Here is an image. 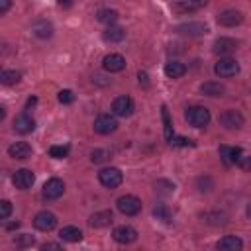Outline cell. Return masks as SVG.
Listing matches in <instances>:
<instances>
[{
  "label": "cell",
  "instance_id": "26",
  "mask_svg": "<svg viewBox=\"0 0 251 251\" xmlns=\"http://www.w3.org/2000/svg\"><path fill=\"white\" fill-rule=\"evenodd\" d=\"M153 216H155L157 220L165 222V224H169V222L173 220V212H171V208H169L167 204H163V202L155 204V208H153Z\"/></svg>",
  "mask_w": 251,
  "mask_h": 251
},
{
  "label": "cell",
  "instance_id": "9",
  "mask_svg": "<svg viewBox=\"0 0 251 251\" xmlns=\"http://www.w3.org/2000/svg\"><path fill=\"white\" fill-rule=\"evenodd\" d=\"M133 110H135V106H133V100L129 98V96H118L114 102H112V112L116 114V116H120V118H127V116H131L133 114Z\"/></svg>",
  "mask_w": 251,
  "mask_h": 251
},
{
  "label": "cell",
  "instance_id": "7",
  "mask_svg": "<svg viewBox=\"0 0 251 251\" xmlns=\"http://www.w3.org/2000/svg\"><path fill=\"white\" fill-rule=\"evenodd\" d=\"M220 124L226 127V129H241L245 120L241 116V112L237 110H226L220 114Z\"/></svg>",
  "mask_w": 251,
  "mask_h": 251
},
{
  "label": "cell",
  "instance_id": "17",
  "mask_svg": "<svg viewBox=\"0 0 251 251\" xmlns=\"http://www.w3.org/2000/svg\"><path fill=\"white\" fill-rule=\"evenodd\" d=\"M218 251H241L243 249V241L237 235H224L218 243H216Z\"/></svg>",
  "mask_w": 251,
  "mask_h": 251
},
{
  "label": "cell",
  "instance_id": "25",
  "mask_svg": "<svg viewBox=\"0 0 251 251\" xmlns=\"http://www.w3.org/2000/svg\"><path fill=\"white\" fill-rule=\"evenodd\" d=\"M96 20L102 22V24H106L110 27V25H114L118 22V12L116 10H110V8H102V10L96 12Z\"/></svg>",
  "mask_w": 251,
  "mask_h": 251
},
{
  "label": "cell",
  "instance_id": "43",
  "mask_svg": "<svg viewBox=\"0 0 251 251\" xmlns=\"http://www.w3.org/2000/svg\"><path fill=\"white\" fill-rule=\"evenodd\" d=\"M35 102H37V100H35V98H29V100H27V104H25V108H31V106H33V104H35Z\"/></svg>",
  "mask_w": 251,
  "mask_h": 251
},
{
  "label": "cell",
  "instance_id": "24",
  "mask_svg": "<svg viewBox=\"0 0 251 251\" xmlns=\"http://www.w3.org/2000/svg\"><path fill=\"white\" fill-rule=\"evenodd\" d=\"M235 41L233 39H229V37H220V39H216V43H214V53H218V55H227V53H231L233 49H235Z\"/></svg>",
  "mask_w": 251,
  "mask_h": 251
},
{
  "label": "cell",
  "instance_id": "41",
  "mask_svg": "<svg viewBox=\"0 0 251 251\" xmlns=\"http://www.w3.org/2000/svg\"><path fill=\"white\" fill-rule=\"evenodd\" d=\"M137 76H139V84H143V86H147V84H149V82H147V73H141V71H139V75H137Z\"/></svg>",
  "mask_w": 251,
  "mask_h": 251
},
{
  "label": "cell",
  "instance_id": "31",
  "mask_svg": "<svg viewBox=\"0 0 251 251\" xmlns=\"http://www.w3.org/2000/svg\"><path fill=\"white\" fill-rule=\"evenodd\" d=\"M202 6H204V2H176V4H173V8L178 12H194V10H200Z\"/></svg>",
  "mask_w": 251,
  "mask_h": 251
},
{
  "label": "cell",
  "instance_id": "36",
  "mask_svg": "<svg viewBox=\"0 0 251 251\" xmlns=\"http://www.w3.org/2000/svg\"><path fill=\"white\" fill-rule=\"evenodd\" d=\"M12 214V204L8 200H2L0 202V220H8Z\"/></svg>",
  "mask_w": 251,
  "mask_h": 251
},
{
  "label": "cell",
  "instance_id": "19",
  "mask_svg": "<svg viewBox=\"0 0 251 251\" xmlns=\"http://www.w3.org/2000/svg\"><path fill=\"white\" fill-rule=\"evenodd\" d=\"M112 220H114L112 210H100L88 218V224H90V227H106L112 224Z\"/></svg>",
  "mask_w": 251,
  "mask_h": 251
},
{
  "label": "cell",
  "instance_id": "20",
  "mask_svg": "<svg viewBox=\"0 0 251 251\" xmlns=\"http://www.w3.org/2000/svg\"><path fill=\"white\" fill-rule=\"evenodd\" d=\"M31 31H33V35L39 37V39H49V37L53 35V24L47 22V20H37V22H33Z\"/></svg>",
  "mask_w": 251,
  "mask_h": 251
},
{
  "label": "cell",
  "instance_id": "33",
  "mask_svg": "<svg viewBox=\"0 0 251 251\" xmlns=\"http://www.w3.org/2000/svg\"><path fill=\"white\" fill-rule=\"evenodd\" d=\"M69 151H71L69 145H51L49 147V157H53V159H65L69 155Z\"/></svg>",
  "mask_w": 251,
  "mask_h": 251
},
{
  "label": "cell",
  "instance_id": "3",
  "mask_svg": "<svg viewBox=\"0 0 251 251\" xmlns=\"http://www.w3.org/2000/svg\"><path fill=\"white\" fill-rule=\"evenodd\" d=\"M98 180H100V184L106 186V188H116V186H120V184L124 182V175H122V171L116 169V167H106V169H102V171L98 173Z\"/></svg>",
  "mask_w": 251,
  "mask_h": 251
},
{
  "label": "cell",
  "instance_id": "29",
  "mask_svg": "<svg viewBox=\"0 0 251 251\" xmlns=\"http://www.w3.org/2000/svg\"><path fill=\"white\" fill-rule=\"evenodd\" d=\"M12 243H14L16 249H27V247H31L35 243V237L29 235V233H20V235H16L12 239Z\"/></svg>",
  "mask_w": 251,
  "mask_h": 251
},
{
  "label": "cell",
  "instance_id": "4",
  "mask_svg": "<svg viewBox=\"0 0 251 251\" xmlns=\"http://www.w3.org/2000/svg\"><path fill=\"white\" fill-rule=\"evenodd\" d=\"M214 73L220 76V78H229V76H235L239 73V63L231 57H224L220 59L216 65H214Z\"/></svg>",
  "mask_w": 251,
  "mask_h": 251
},
{
  "label": "cell",
  "instance_id": "13",
  "mask_svg": "<svg viewBox=\"0 0 251 251\" xmlns=\"http://www.w3.org/2000/svg\"><path fill=\"white\" fill-rule=\"evenodd\" d=\"M12 182H14L16 188H20V190H27V188H31V184L35 182V175H33L29 169H20V171L14 173Z\"/></svg>",
  "mask_w": 251,
  "mask_h": 251
},
{
  "label": "cell",
  "instance_id": "11",
  "mask_svg": "<svg viewBox=\"0 0 251 251\" xmlns=\"http://www.w3.org/2000/svg\"><path fill=\"white\" fill-rule=\"evenodd\" d=\"M35 129V120L27 114V112H22L14 118V131L22 133V135H27Z\"/></svg>",
  "mask_w": 251,
  "mask_h": 251
},
{
  "label": "cell",
  "instance_id": "6",
  "mask_svg": "<svg viewBox=\"0 0 251 251\" xmlns=\"http://www.w3.org/2000/svg\"><path fill=\"white\" fill-rule=\"evenodd\" d=\"M118 129V120L110 114H100L96 120H94V131L100 133V135H108V133H114Z\"/></svg>",
  "mask_w": 251,
  "mask_h": 251
},
{
  "label": "cell",
  "instance_id": "8",
  "mask_svg": "<svg viewBox=\"0 0 251 251\" xmlns=\"http://www.w3.org/2000/svg\"><path fill=\"white\" fill-rule=\"evenodd\" d=\"M43 198H47V200H57V198H61L63 196V192H65V182L61 180V178H57V176H53V178H49L45 184H43Z\"/></svg>",
  "mask_w": 251,
  "mask_h": 251
},
{
  "label": "cell",
  "instance_id": "18",
  "mask_svg": "<svg viewBox=\"0 0 251 251\" xmlns=\"http://www.w3.org/2000/svg\"><path fill=\"white\" fill-rule=\"evenodd\" d=\"M220 157L226 165H237L241 161V149L229 147V145H220Z\"/></svg>",
  "mask_w": 251,
  "mask_h": 251
},
{
  "label": "cell",
  "instance_id": "40",
  "mask_svg": "<svg viewBox=\"0 0 251 251\" xmlns=\"http://www.w3.org/2000/svg\"><path fill=\"white\" fill-rule=\"evenodd\" d=\"M237 165H239L243 171H251V155H249V157H241V161H239Z\"/></svg>",
  "mask_w": 251,
  "mask_h": 251
},
{
  "label": "cell",
  "instance_id": "27",
  "mask_svg": "<svg viewBox=\"0 0 251 251\" xmlns=\"http://www.w3.org/2000/svg\"><path fill=\"white\" fill-rule=\"evenodd\" d=\"M200 92L206 94V96H222L226 92V88L220 82H204L200 86Z\"/></svg>",
  "mask_w": 251,
  "mask_h": 251
},
{
  "label": "cell",
  "instance_id": "10",
  "mask_svg": "<svg viewBox=\"0 0 251 251\" xmlns=\"http://www.w3.org/2000/svg\"><path fill=\"white\" fill-rule=\"evenodd\" d=\"M176 33L188 35V37H198V35L208 33V25L202 24V22H186V24L176 25Z\"/></svg>",
  "mask_w": 251,
  "mask_h": 251
},
{
  "label": "cell",
  "instance_id": "35",
  "mask_svg": "<svg viewBox=\"0 0 251 251\" xmlns=\"http://www.w3.org/2000/svg\"><path fill=\"white\" fill-rule=\"evenodd\" d=\"M106 159H108V151H104V149H94L90 153V161L92 163H104Z\"/></svg>",
  "mask_w": 251,
  "mask_h": 251
},
{
  "label": "cell",
  "instance_id": "5",
  "mask_svg": "<svg viewBox=\"0 0 251 251\" xmlns=\"http://www.w3.org/2000/svg\"><path fill=\"white\" fill-rule=\"evenodd\" d=\"M33 226L39 231H51L57 226V216L53 212H49V210H41V212H37L33 216Z\"/></svg>",
  "mask_w": 251,
  "mask_h": 251
},
{
  "label": "cell",
  "instance_id": "2",
  "mask_svg": "<svg viewBox=\"0 0 251 251\" xmlns=\"http://www.w3.org/2000/svg\"><path fill=\"white\" fill-rule=\"evenodd\" d=\"M116 208L124 214V216H137L141 212V200L133 194H124L116 200Z\"/></svg>",
  "mask_w": 251,
  "mask_h": 251
},
{
  "label": "cell",
  "instance_id": "30",
  "mask_svg": "<svg viewBox=\"0 0 251 251\" xmlns=\"http://www.w3.org/2000/svg\"><path fill=\"white\" fill-rule=\"evenodd\" d=\"M155 192H157L159 196H169V194L175 192V184H173L171 180H167V178H159V180L155 182Z\"/></svg>",
  "mask_w": 251,
  "mask_h": 251
},
{
  "label": "cell",
  "instance_id": "21",
  "mask_svg": "<svg viewBox=\"0 0 251 251\" xmlns=\"http://www.w3.org/2000/svg\"><path fill=\"white\" fill-rule=\"evenodd\" d=\"M102 37H104V41L120 43V41H124V37H126V29H124V27H120V25H110V27H106V29H104Z\"/></svg>",
  "mask_w": 251,
  "mask_h": 251
},
{
  "label": "cell",
  "instance_id": "16",
  "mask_svg": "<svg viewBox=\"0 0 251 251\" xmlns=\"http://www.w3.org/2000/svg\"><path fill=\"white\" fill-rule=\"evenodd\" d=\"M31 153H33V149H31V145L29 143H25V141H16V143H12L10 147H8V155L12 157V159H29L31 157Z\"/></svg>",
  "mask_w": 251,
  "mask_h": 251
},
{
  "label": "cell",
  "instance_id": "15",
  "mask_svg": "<svg viewBox=\"0 0 251 251\" xmlns=\"http://www.w3.org/2000/svg\"><path fill=\"white\" fill-rule=\"evenodd\" d=\"M102 67L108 73H120V71L126 69V59L120 53H110V55H106L102 59Z\"/></svg>",
  "mask_w": 251,
  "mask_h": 251
},
{
  "label": "cell",
  "instance_id": "44",
  "mask_svg": "<svg viewBox=\"0 0 251 251\" xmlns=\"http://www.w3.org/2000/svg\"><path fill=\"white\" fill-rule=\"evenodd\" d=\"M20 226V222H14V224H8V229H16Z\"/></svg>",
  "mask_w": 251,
  "mask_h": 251
},
{
  "label": "cell",
  "instance_id": "45",
  "mask_svg": "<svg viewBox=\"0 0 251 251\" xmlns=\"http://www.w3.org/2000/svg\"><path fill=\"white\" fill-rule=\"evenodd\" d=\"M247 216H249V218H251V202H249V204H247Z\"/></svg>",
  "mask_w": 251,
  "mask_h": 251
},
{
  "label": "cell",
  "instance_id": "42",
  "mask_svg": "<svg viewBox=\"0 0 251 251\" xmlns=\"http://www.w3.org/2000/svg\"><path fill=\"white\" fill-rule=\"evenodd\" d=\"M8 8H10V2H8V0H2V2H0V14H4Z\"/></svg>",
  "mask_w": 251,
  "mask_h": 251
},
{
  "label": "cell",
  "instance_id": "1",
  "mask_svg": "<svg viewBox=\"0 0 251 251\" xmlns=\"http://www.w3.org/2000/svg\"><path fill=\"white\" fill-rule=\"evenodd\" d=\"M184 120L192 127H206L210 124V110L204 106H190L184 112Z\"/></svg>",
  "mask_w": 251,
  "mask_h": 251
},
{
  "label": "cell",
  "instance_id": "38",
  "mask_svg": "<svg viewBox=\"0 0 251 251\" xmlns=\"http://www.w3.org/2000/svg\"><path fill=\"white\" fill-rule=\"evenodd\" d=\"M171 145H175V147H192L194 143L190 139H186V137H173Z\"/></svg>",
  "mask_w": 251,
  "mask_h": 251
},
{
  "label": "cell",
  "instance_id": "12",
  "mask_svg": "<svg viewBox=\"0 0 251 251\" xmlns=\"http://www.w3.org/2000/svg\"><path fill=\"white\" fill-rule=\"evenodd\" d=\"M112 237H114V241H118L122 245H127V243H133L137 239V229L131 227V226H118L112 231Z\"/></svg>",
  "mask_w": 251,
  "mask_h": 251
},
{
  "label": "cell",
  "instance_id": "22",
  "mask_svg": "<svg viewBox=\"0 0 251 251\" xmlns=\"http://www.w3.org/2000/svg\"><path fill=\"white\" fill-rule=\"evenodd\" d=\"M59 237L63 241H69V243H78L82 239V231L76 227V226H65L61 231H59Z\"/></svg>",
  "mask_w": 251,
  "mask_h": 251
},
{
  "label": "cell",
  "instance_id": "34",
  "mask_svg": "<svg viewBox=\"0 0 251 251\" xmlns=\"http://www.w3.org/2000/svg\"><path fill=\"white\" fill-rule=\"evenodd\" d=\"M196 186H198V190H200V192H210V190H212V186H214V182H212V178H210V176H200V178L196 180Z\"/></svg>",
  "mask_w": 251,
  "mask_h": 251
},
{
  "label": "cell",
  "instance_id": "39",
  "mask_svg": "<svg viewBox=\"0 0 251 251\" xmlns=\"http://www.w3.org/2000/svg\"><path fill=\"white\" fill-rule=\"evenodd\" d=\"M39 251H63V247L59 243H55V241H47V243H43L39 247Z\"/></svg>",
  "mask_w": 251,
  "mask_h": 251
},
{
  "label": "cell",
  "instance_id": "14",
  "mask_svg": "<svg viewBox=\"0 0 251 251\" xmlns=\"http://www.w3.org/2000/svg\"><path fill=\"white\" fill-rule=\"evenodd\" d=\"M243 22V14L239 10H224L218 14V24L224 27H233Z\"/></svg>",
  "mask_w": 251,
  "mask_h": 251
},
{
  "label": "cell",
  "instance_id": "23",
  "mask_svg": "<svg viewBox=\"0 0 251 251\" xmlns=\"http://www.w3.org/2000/svg\"><path fill=\"white\" fill-rule=\"evenodd\" d=\"M184 73H186V65L180 63V61H169L165 65V75L169 78H180Z\"/></svg>",
  "mask_w": 251,
  "mask_h": 251
},
{
  "label": "cell",
  "instance_id": "37",
  "mask_svg": "<svg viewBox=\"0 0 251 251\" xmlns=\"http://www.w3.org/2000/svg\"><path fill=\"white\" fill-rule=\"evenodd\" d=\"M57 98H59L61 104H71L75 100V94H73V90H61Z\"/></svg>",
  "mask_w": 251,
  "mask_h": 251
},
{
  "label": "cell",
  "instance_id": "32",
  "mask_svg": "<svg viewBox=\"0 0 251 251\" xmlns=\"http://www.w3.org/2000/svg\"><path fill=\"white\" fill-rule=\"evenodd\" d=\"M22 78V75L18 71H2L0 73V82L2 84H16Z\"/></svg>",
  "mask_w": 251,
  "mask_h": 251
},
{
  "label": "cell",
  "instance_id": "28",
  "mask_svg": "<svg viewBox=\"0 0 251 251\" xmlns=\"http://www.w3.org/2000/svg\"><path fill=\"white\" fill-rule=\"evenodd\" d=\"M161 118H163V126H165V139L171 143L173 141V122H171V114H169L167 106H161Z\"/></svg>",
  "mask_w": 251,
  "mask_h": 251
}]
</instances>
